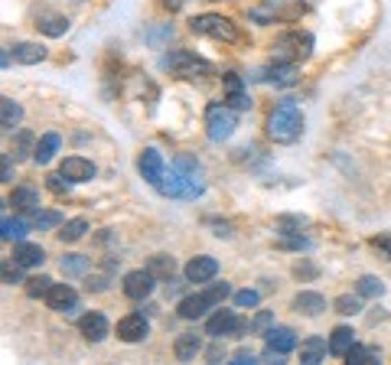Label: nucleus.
<instances>
[{
    "label": "nucleus",
    "instance_id": "nucleus-10",
    "mask_svg": "<svg viewBox=\"0 0 391 365\" xmlns=\"http://www.w3.org/2000/svg\"><path fill=\"white\" fill-rule=\"evenodd\" d=\"M297 346V333H293L290 327H271L268 329V349L271 355L277 353V355H287Z\"/></svg>",
    "mask_w": 391,
    "mask_h": 365
},
{
    "label": "nucleus",
    "instance_id": "nucleus-9",
    "mask_svg": "<svg viewBox=\"0 0 391 365\" xmlns=\"http://www.w3.org/2000/svg\"><path fill=\"white\" fill-rule=\"evenodd\" d=\"M154 280L157 277L150 274V271H131V274H124V294L131 300H144L147 294L154 290Z\"/></svg>",
    "mask_w": 391,
    "mask_h": 365
},
{
    "label": "nucleus",
    "instance_id": "nucleus-7",
    "mask_svg": "<svg viewBox=\"0 0 391 365\" xmlns=\"http://www.w3.org/2000/svg\"><path fill=\"white\" fill-rule=\"evenodd\" d=\"M59 173L69 179V183H88V179L95 177V164L85 160V157H65L59 166Z\"/></svg>",
    "mask_w": 391,
    "mask_h": 365
},
{
    "label": "nucleus",
    "instance_id": "nucleus-38",
    "mask_svg": "<svg viewBox=\"0 0 391 365\" xmlns=\"http://www.w3.org/2000/svg\"><path fill=\"white\" fill-rule=\"evenodd\" d=\"M235 307H257V290H238L235 294Z\"/></svg>",
    "mask_w": 391,
    "mask_h": 365
},
{
    "label": "nucleus",
    "instance_id": "nucleus-17",
    "mask_svg": "<svg viewBox=\"0 0 391 365\" xmlns=\"http://www.w3.org/2000/svg\"><path fill=\"white\" fill-rule=\"evenodd\" d=\"M173 353H176L180 362H193L196 355L202 353V340H199L196 333H183V336L176 340V346H173Z\"/></svg>",
    "mask_w": 391,
    "mask_h": 365
},
{
    "label": "nucleus",
    "instance_id": "nucleus-25",
    "mask_svg": "<svg viewBox=\"0 0 391 365\" xmlns=\"http://www.w3.org/2000/svg\"><path fill=\"white\" fill-rule=\"evenodd\" d=\"M271 82H274V85H284V89H287V85H297V82H300V76H297V65H293V63L274 65V69H271Z\"/></svg>",
    "mask_w": 391,
    "mask_h": 365
},
{
    "label": "nucleus",
    "instance_id": "nucleus-1",
    "mask_svg": "<svg viewBox=\"0 0 391 365\" xmlns=\"http://www.w3.org/2000/svg\"><path fill=\"white\" fill-rule=\"evenodd\" d=\"M300 127H304V118H300L293 101H281L268 114V134L274 140H281V144H290V140L300 137Z\"/></svg>",
    "mask_w": 391,
    "mask_h": 365
},
{
    "label": "nucleus",
    "instance_id": "nucleus-19",
    "mask_svg": "<svg viewBox=\"0 0 391 365\" xmlns=\"http://www.w3.org/2000/svg\"><path fill=\"white\" fill-rule=\"evenodd\" d=\"M13 59L23 65H36L46 59V49H43L39 43H17V46H13Z\"/></svg>",
    "mask_w": 391,
    "mask_h": 365
},
{
    "label": "nucleus",
    "instance_id": "nucleus-23",
    "mask_svg": "<svg viewBox=\"0 0 391 365\" xmlns=\"http://www.w3.org/2000/svg\"><path fill=\"white\" fill-rule=\"evenodd\" d=\"M59 134H43L39 137V144H36V153H33V160L36 164H49L52 157H56V151H59Z\"/></svg>",
    "mask_w": 391,
    "mask_h": 365
},
{
    "label": "nucleus",
    "instance_id": "nucleus-32",
    "mask_svg": "<svg viewBox=\"0 0 391 365\" xmlns=\"http://www.w3.org/2000/svg\"><path fill=\"white\" fill-rule=\"evenodd\" d=\"M30 222L33 225H39V228H56V225H62V215L59 212H30Z\"/></svg>",
    "mask_w": 391,
    "mask_h": 365
},
{
    "label": "nucleus",
    "instance_id": "nucleus-5",
    "mask_svg": "<svg viewBox=\"0 0 391 365\" xmlns=\"http://www.w3.org/2000/svg\"><path fill=\"white\" fill-rule=\"evenodd\" d=\"M150 333V323L144 320V313H127L118 320V340L121 342H140L147 340Z\"/></svg>",
    "mask_w": 391,
    "mask_h": 365
},
{
    "label": "nucleus",
    "instance_id": "nucleus-15",
    "mask_svg": "<svg viewBox=\"0 0 391 365\" xmlns=\"http://www.w3.org/2000/svg\"><path fill=\"white\" fill-rule=\"evenodd\" d=\"M10 206L17 209V212H36L39 209V192L33 186H17L10 192Z\"/></svg>",
    "mask_w": 391,
    "mask_h": 365
},
{
    "label": "nucleus",
    "instance_id": "nucleus-36",
    "mask_svg": "<svg viewBox=\"0 0 391 365\" xmlns=\"http://www.w3.org/2000/svg\"><path fill=\"white\" fill-rule=\"evenodd\" d=\"M229 294H232V287H229L225 280H222V284H209L206 287V297L212 300V307H222V300H225Z\"/></svg>",
    "mask_w": 391,
    "mask_h": 365
},
{
    "label": "nucleus",
    "instance_id": "nucleus-42",
    "mask_svg": "<svg viewBox=\"0 0 391 365\" xmlns=\"http://www.w3.org/2000/svg\"><path fill=\"white\" fill-rule=\"evenodd\" d=\"M105 287H108L105 277H92V280H88V290H105Z\"/></svg>",
    "mask_w": 391,
    "mask_h": 365
},
{
    "label": "nucleus",
    "instance_id": "nucleus-22",
    "mask_svg": "<svg viewBox=\"0 0 391 365\" xmlns=\"http://www.w3.org/2000/svg\"><path fill=\"white\" fill-rule=\"evenodd\" d=\"M225 89H229V104H232L235 111H244V108H251V98H248V95H244L242 91V78L238 76H229L225 78Z\"/></svg>",
    "mask_w": 391,
    "mask_h": 365
},
{
    "label": "nucleus",
    "instance_id": "nucleus-45",
    "mask_svg": "<svg viewBox=\"0 0 391 365\" xmlns=\"http://www.w3.org/2000/svg\"><path fill=\"white\" fill-rule=\"evenodd\" d=\"M163 7H167V10H180V7H183V0H163Z\"/></svg>",
    "mask_w": 391,
    "mask_h": 365
},
{
    "label": "nucleus",
    "instance_id": "nucleus-28",
    "mask_svg": "<svg viewBox=\"0 0 391 365\" xmlns=\"http://www.w3.org/2000/svg\"><path fill=\"white\" fill-rule=\"evenodd\" d=\"M346 359L352 365H372V362H379V349H372V346H352Z\"/></svg>",
    "mask_w": 391,
    "mask_h": 365
},
{
    "label": "nucleus",
    "instance_id": "nucleus-44",
    "mask_svg": "<svg viewBox=\"0 0 391 365\" xmlns=\"http://www.w3.org/2000/svg\"><path fill=\"white\" fill-rule=\"evenodd\" d=\"M3 183H10V153H3Z\"/></svg>",
    "mask_w": 391,
    "mask_h": 365
},
{
    "label": "nucleus",
    "instance_id": "nucleus-8",
    "mask_svg": "<svg viewBox=\"0 0 391 365\" xmlns=\"http://www.w3.org/2000/svg\"><path fill=\"white\" fill-rule=\"evenodd\" d=\"M215 274H219V261L209 258V254H199V258H193V261L186 265V280H189V284H206V280H212Z\"/></svg>",
    "mask_w": 391,
    "mask_h": 365
},
{
    "label": "nucleus",
    "instance_id": "nucleus-12",
    "mask_svg": "<svg viewBox=\"0 0 391 365\" xmlns=\"http://www.w3.org/2000/svg\"><path fill=\"white\" fill-rule=\"evenodd\" d=\"M137 166H140V173H144L147 183H154V186H160V179H163V157H160V153L154 151V147L140 153V160H137Z\"/></svg>",
    "mask_w": 391,
    "mask_h": 365
},
{
    "label": "nucleus",
    "instance_id": "nucleus-20",
    "mask_svg": "<svg viewBox=\"0 0 391 365\" xmlns=\"http://www.w3.org/2000/svg\"><path fill=\"white\" fill-rule=\"evenodd\" d=\"M326 349H330V346H326L323 336H310V340L300 346V362H304V365H317L319 359L326 355Z\"/></svg>",
    "mask_w": 391,
    "mask_h": 365
},
{
    "label": "nucleus",
    "instance_id": "nucleus-24",
    "mask_svg": "<svg viewBox=\"0 0 391 365\" xmlns=\"http://www.w3.org/2000/svg\"><path fill=\"white\" fill-rule=\"evenodd\" d=\"M36 26L46 33V36H62V33L69 30V20H65L62 13H46V16H39Z\"/></svg>",
    "mask_w": 391,
    "mask_h": 365
},
{
    "label": "nucleus",
    "instance_id": "nucleus-18",
    "mask_svg": "<svg viewBox=\"0 0 391 365\" xmlns=\"http://www.w3.org/2000/svg\"><path fill=\"white\" fill-rule=\"evenodd\" d=\"M352 346H355V333H352V329H349V327H336V329H332V336H330V353L332 355H342V359H346Z\"/></svg>",
    "mask_w": 391,
    "mask_h": 365
},
{
    "label": "nucleus",
    "instance_id": "nucleus-21",
    "mask_svg": "<svg viewBox=\"0 0 391 365\" xmlns=\"http://www.w3.org/2000/svg\"><path fill=\"white\" fill-rule=\"evenodd\" d=\"M20 121H23V108L13 98H0V127H3V131H13Z\"/></svg>",
    "mask_w": 391,
    "mask_h": 365
},
{
    "label": "nucleus",
    "instance_id": "nucleus-31",
    "mask_svg": "<svg viewBox=\"0 0 391 365\" xmlns=\"http://www.w3.org/2000/svg\"><path fill=\"white\" fill-rule=\"evenodd\" d=\"M62 271H65V274H85L88 258L85 254H65V258H62Z\"/></svg>",
    "mask_w": 391,
    "mask_h": 365
},
{
    "label": "nucleus",
    "instance_id": "nucleus-16",
    "mask_svg": "<svg viewBox=\"0 0 391 365\" xmlns=\"http://www.w3.org/2000/svg\"><path fill=\"white\" fill-rule=\"evenodd\" d=\"M293 310L304 313V316H319L323 310H326V300H323L319 294H313V290H304V294L293 297Z\"/></svg>",
    "mask_w": 391,
    "mask_h": 365
},
{
    "label": "nucleus",
    "instance_id": "nucleus-41",
    "mask_svg": "<svg viewBox=\"0 0 391 365\" xmlns=\"http://www.w3.org/2000/svg\"><path fill=\"white\" fill-rule=\"evenodd\" d=\"M62 173H56V177H49V189H56V192H65V183H62Z\"/></svg>",
    "mask_w": 391,
    "mask_h": 365
},
{
    "label": "nucleus",
    "instance_id": "nucleus-37",
    "mask_svg": "<svg viewBox=\"0 0 391 365\" xmlns=\"http://www.w3.org/2000/svg\"><path fill=\"white\" fill-rule=\"evenodd\" d=\"M271 327H274V313H271V310H261V313L251 320V333H264V336H268Z\"/></svg>",
    "mask_w": 391,
    "mask_h": 365
},
{
    "label": "nucleus",
    "instance_id": "nucleus-3",
    "mask_svg": "<svg viewBox=\"0 0 391 365\" xmlns=\"http://www.w3.org/2000/svg\"><path fill=\"white\" fill-rule=\"evenodd\" d=\"M189 30H193V33H202V36L235 39V26L229 23L225 16H215V13H206V16H193V20H189Z\"/></svg>",
    "mask_w": 391,
    "mask_h": 365
},
{
    "label": "nucleus",
    "instance_id": "nucleus-29",
    "mask_svg": "<svg viewBox=\"0 0 391 365\" xmlns=\"http://www.w3.org/2000/svg\"><path fill=\"white\" fill-rule=\"evenodd\" d=\"M88 232V222L85 219H72V222H65V225L59 228V239L62 241H78L82 235Z\"/></svg>",
    "mask_w": 391,
    "mask_h": 365
},
{
    "label": "nucleus",
    "instance_id": "nucleus-13",
    "mask_svg": "<svg viewBox=\"0 0 391 365\" xmlns=\"http://www.w3.org/2000/svg\"><path fill=\"white\" fill-rule=\"evenodd\" d=\"M78 329H82V336H85L88 342H101L108 336V320L101 313H85L78 320Z\"/></svg>",
    "mask_w": 391,
    "mask_h": 365
},
{
    "label": "nucleus",
    "instance_id": "nucleus-4",
    "mask_svg": "<svg viewBox=\"0 0 391 365\" xmlns=\"http://www.w3.org/2000/svg\"><path fill=\"white\" fill-rule=\"evenodd\" d=\"M242 329H244V323L235 316V310H215L206 323V336L222 340V336H232V333H242Z\"/></svg>",
    "mask_w": 391,
    "mask_h": 365
},
{
    "label": "nucleus",
    "instance_id": "nucleus-39",
    "mask_svg": "<svg viewBox=\"0 0 391 365\" xmlns=\"http://www.w3.org/2000/svg\"><path fill=\"white\" fill-rule=\"evenodd\" d=\"M304 225H306L304 219H290V215L281 219V232H284V235H290V228H304Z\"/></svg>",
    "mask_w": 391,
    "mask_h": 365
},
{
    "label": "nucleus",
    "instance_id": "nucleus-43",
    "mask_svg": "<svg viewBox=\"0 0 391 365\" xmlns=\"http://www.w3.org/2000/svg\"><path fill=\"white\" fill-rule=\"evenodd\" d=\"M248 362H255V355H251V353H238V355H235V365H248Z\"/></svg>",
    "mask_w": 391,
    "mask_h": 365
},
{
    "label": "nucleus",
    "instance_id": "nucleus-30",
    "mask_svg": "<svg viewBox=\"0 0 391 365\" xmlns=\"http://www.w3.org/2000/svg\"><path fill=\"white\" fill-rule=\"evenodd\" d=\"M0 228H3V232H0L3 241H13V239L20 241L26 235V222H23V219H3V225H0Z\"/></svg>",
    "mask_w": 391,
    "mask_h": 365
},
{
    "label": "nucleus",
    "instance_id": "nucleus-14",
    "mask_svg": "<svg viewBox=\"0 0 391 365\" xmlns=\"http://www.w3.org/2000/svg\"><path fill=\"white\" fill-rule=\"evenodd\" d=\"M206 310H212V300L206 297V290L180 300V316L183 320H199V316H206Z\"/></svg>",
    "mask_w": 391,
    "mask_h": 365
},
{
    "label": "nucleus",
    "instance_id": "nucleus-35",
    "mask_svg": "<svg viewBox=\"0 0 391 365\" xmlns=\"http://www.w3.org/2000/svg\"><path fill=\"white\" fill-rule=\"evenodd\" d=\"M381 280L379 277H362L359 280V297H381Z\"/></svg>",
    "mask_w": 391,
    "mask_h": 365
},
{
    "label": "nucleus",
    "instance_id": "nucleus-27",
    "mask_svg": "<svg viewBox=\"0 0 391 365\" xmlns=\"http://www.w3.org/2000/svg\"><path fill=\"white\" fill-rule=\"evenodd\" d=\"M36 144H39V140H33V134H30V131H20V134H17V140H13V157H17V160L33 157V153H36Z\"/></svg>",
    "mask_w": 391,
    "mask_h": 365
},
{
    "label": "nucleus",
    "instance_id": "nucleus-40",
    "mask_svg": "<svg viewBox=\"0 0 391 365\" xmlns=\"http://www.w3.org/2000/svg\"><path fill=\"white\" fill-rule=\"evenodd\" d=\"M17 261H13V267L10 265H3V284H13V280H20V271H17Z\"/></svg>",
    "mask_w": 391,
    "mask_h": 365
},
{
    "label": "nucleus",
    "instance_id": "nucleus-26",
    "mask_svg": "<svg viewBox=\"0 0 391 365\" xmlns=\"http://www.w3.org/2000/svg\"><path fill=\"white\" fill-rule=\"evenodd\" d=\"M154 277H160V280H170L173 271H176V265H173V258L170 254H154L150 258V267H147Z\"/></svg>",
    "mask_w": 391,
    "mask_h": 365
},
{
    "label": "nucleus",
    "instance_id": "nucleus-33",
    "mask_svg": "<svg viewBox=\"0 0 391 365\" xmlns=\"http://www.w3.org/2000/svg\"><path fill=\"white\" fill-rule=\"evenodd\" d=\"M336 313H342V316H352V313H359V297H352V294H342V297H336Z\"/></svg>",
    "mask_w": 391,
    "mask_h": 365
},
{
    "label": "nucleus",
    "instance_id": "nucleus-6",
    "mask_svg": "<svg viewBox=\"0 0 391 365\" xmlns=\"http://www.w3.org/2000/svg\"><path fill=\"white\" fill-rule=\"evenodd\" d=\"M75 303H78V294H75L69 284H52L46 294V307L56 310V313H72Z\"/></svg>",
    "mask_w": 391,
    "mask_h": 365
},
{
    "label": "nucleus",
    "instance_id": "nucleus-2",
    "mask_svg": "<svg viewBox=\"0 0 391 365\" xmlns=\"http://www.w3.org/2000/svg\"><path fill=\"white\" fill-rule=\"evenodd\" d=\"M206 127H209V137L215 140H229L235 131V108L232 104H209L206 108Z\"/></svg>",
    "mask_w": 391,
    "mask_h": 365
},
{
    "label": "nucleus",
    "instance_id": "nucleus-11",
    "mask_svg": "<svg viewBox=\"0 0 391 365\" xmlns=\"http://www.w3.org/2000/svg\"><path fill=\"white\" fill-rule=\"evenodd\" d=\"M13 261L20 267H36L46 261V252L39 245H33V241H17L13 245Z\"/></svg>",
    "mask_w": 391,
    "mask_h": 365
},
{
    "label": "nucleus",
    "instance_id": "nucleus-34",
    "mask_svg": "<svg viewBox=\"0 0 391 365\" xmlns=\"http://www.w3.org/2000/svg\"><path fill=\"white\" fill-rule=\"evenodd\" d=\"M49 287H52L49 277H30V280H26V294H30V297H46Z\"/></svg>",
    "mask_w": 391,
    "mask_h": 365
}]
</instances>
